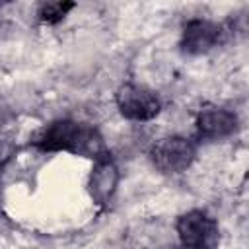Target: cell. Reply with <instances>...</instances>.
Returning <instances> with one entry per match:
<instances>
[{"instance_id":"3","label":"cell","mask_w":249,"mask_h":249,"mask_svg":"<svg viewBox=\"0 0 249 249\" xmlns=\"http://www.w3.org/2000/svg\"><path fill=\"white\" fill-rule=\"evenodd\" d=\"M196 148L185 136H165L154 144L150 158L161 173H181L195 161Z\"/></svg>"},{"instance_id":"5","label":"cell","mask_w":249,"mask_h":249,"mask_svg":"<svg viewBox=\"0 0 249 249\" xmlns=\"http://www.w3.org/2000/svg\"><path fill=\"white\" fill-rule=\"evenodd\" d=\"M224 35H226V31L222 25H218L210 19L195 18V19L187 21V25L183 27L181 49L187 54L198 56V54H204V53L212 51L214 47H218L222 43Z\"/></svg>"},{"instance_id":"6","label":"cell","mask_w":249,"mask_h":249,"mask_svg":"<svg viewBox=\"0 0 249 249\" xmlns=\"http://www.w3.org/2000/svg\"><path fill=\"white\" fill-rule=\"evenodd\" d=\"M237 115L226 107L208 105L202 107L196 115V130L200 138L206 140H220L226 136H231L237 130Z\"/></svg>"},{"instance_id":"7","label":"cell","mask_w":249,"mask_h":249,"mask_svg":"<svg viewBox=\"0 0 249 249\" xmlns=\"http://www.w3.org/2000/svg\"><path fill=\"white\" fill-rule=\"evenodd\" d=\"M119 185V169L117 165L109 160V158H101L97 160L95 167L91 169L89 181H88V189L89 195L93 198L95 204H107Z\"/></svg>"},{"instance_id":"8","label":"cell","mask_w":249,"mask_h":249,"mask_svg":"<svg viewBox=\"0 0 249 249\" xmlns=\"http://www.w3.org/2000/svg\"><path fill=\"white\" fill-rule=\"evenodd\" d=\"M72 8H74V2H43L39 6L37 16L43 23L54 25V23L62 21Z\"/></svg>"},{"instance_id":"1","label":"cell","mask_w":249,"mask_h":249,"mask_svg":"<svg viewBox=\"0 0 249 249\" xmlns=\"http://www.w3.org/2000/svg\"><path fill=\"white\" fill-rule=\"evenodd\" d=\"M33 146L41 152H72L95 160L107 158L101 136L91 126L72 119H56L49 123L33 138Z\"/></svg>"},{"instance_id":"4","label":"cell","mask_w":249,"mask_h":249,"mask_svg":"<svg viewBox=\"0 0 249 249\" xmlns=\"http://www.w3.org/2000/svg\"><path fill=\"white\" fill-rule=\"evenodd\" d=\"M115 103L121 115L130 121H150L161 109V101L158 93L138 84L121 86L115 93Z\"/></svg>"},{"instance_id":"2","label":"cell","mask_w":249,"mask_h":249,"mask_svg":"<svg viewBox=\"0 0 249 249\" xmlns=\"http://www.w3.org/2000/svg\"><path fill=\"white\" fill-rule=\"evenodd\" d=\"M177 235L185 249H218V222L202 210H189L177 220Z\"/></svg>"}]
</instances>
